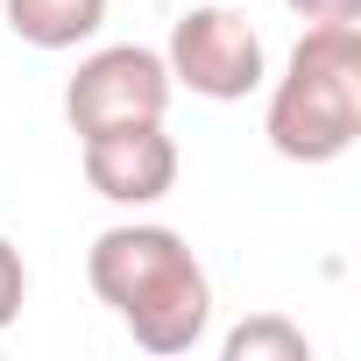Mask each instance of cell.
I'll use <instances>...</instances> for the list:
<instances>
[{
	"instance_id": "cell-9",
	"label": "cell",
	"mask_w": 361,
	"mask_h": 361,
	"mask_svg": "<svg viewBox=\"0 0 361 361\" xmlns=\"http://www.w3.org/2000/svg\"><path fill=\"white\" fill-rule=\"evenodd\" d=\"M283 8L305 22H361V0H283Z\"/></svg>"
},
{
	"instance_id": "cell-4",
	"label": "cell",
	"mask_w": 361,
	"mask_h": 361,
	"mask_svg": "<svg viewBox=\"0 0 361 361\" xmlns=\"http://www.w3.org/2000/svg\"><path fill=\"white\" fill-rule=\"evenodd\" d=\"M170 64L163 50H142V43H106L92 57H78L71 85H64V121L71 135H92V128H121V121H163L170 114Z\"/></svg>"
},
{
	"instance_id": "cell-3",
	"label": "cell",
	"mask_w": 361,
	"mask_h": 361,
	"mask_svg": "<svg viewBox=\"0 0 361 361\" xmlns=\"http://www.w3.org/2000/svg\"><path fill=\"white\" fill-rule=\"evenodd\" d=\"M170 85H185L199 99H248L262 78H269V50L255 36V22L241 8H227V0H206V8H185L170 29Z\"/></svg>"
},
{
	"instance_id": "cell-1",
	"label": "cell",
	"mask_w": 361,
	"mask_h": 361,
	"mask_svg": "<svg viewBox=\"0 0 361 361\" xmlns=\"http://www.w3.org/2000/svg\"><path fill=\"white\" fill-rule=\"evenodd\" d=\"M92 298L135 333L149 354H192L213 326V276L192 241L156 220H121L85 248Z\"/></svg>"
},
{
	"instance_id": "cell-2",
	"label": "cell",
	"mask_w": 361,
	"mask_h": 361,
	"mask_svg": "<svg viewBox=\"0 0 361 361\" xmlns=\"http://www.w3.org/2000/svg\"><path fill=\"white\" fill-rule=\"evenodd\" d=\"M262 135L283 163H340L361 135V29L312 22L269 85Z\"/></svg>"
},
{
	"instance_id": "cell-8",
	"label": "cell",
	"mask_w": 361,
	"mask_h": 361,
	"mask_svg": "<svg viewBox=\"0 0 361 361\" xmlns=\"http://www.w3.org/2000/svg\"><path fill=\"white\" fill-rule=\"evenodd\" d=\"M22 305H29V262H22V248L8 234H0V333L22 319Z\"/></svg>"
},
{
	"instance_id": "cell-7",
	"label": "cell",
	"mask_w": 361,
	"mask_h": 361,
	"mask_svg": "<svg viewBox=\"0 0 361 361\" xmlns=\"http://www.w3.org/2000/svg\"><path fill=\"white\" fill-rule=\"evenodd\" d=\"M220 354H227V361H312V340H305V326H290L283 312H255V319H241V326L220 340Z\"/></svg>"
},
{
	"instance_id": "cell-6",
	"label": "cell",
	"mask_w": 361,
	"mask_h": 361,
	"mask_svg": "<svg viewBox=\"0 0 361 361\" xmlns=\"http://www.w3.org/2000/svg\"><path fill=\"white\" fill-rule=\"evenodd\" d=\"M29 50H78L106 29V0H0Z\"/></svg>"
},
{
	"instance_id": "cell-5",
	"label": "cell",
	"mask_w": 361,
	"mask_h": 361,
	"mask_svg": "<svg viewBox=\"0 0 361 361\" xmlns=\"http://www.w3.org/2000/svg\"><path fill=\"white\" fill-rule=\"evenodd\" d=\"M78 163H85V185L106 206H156L177 185V142L163 121L92 128V135H78Z\"/></svg>"
}]
</instances>
